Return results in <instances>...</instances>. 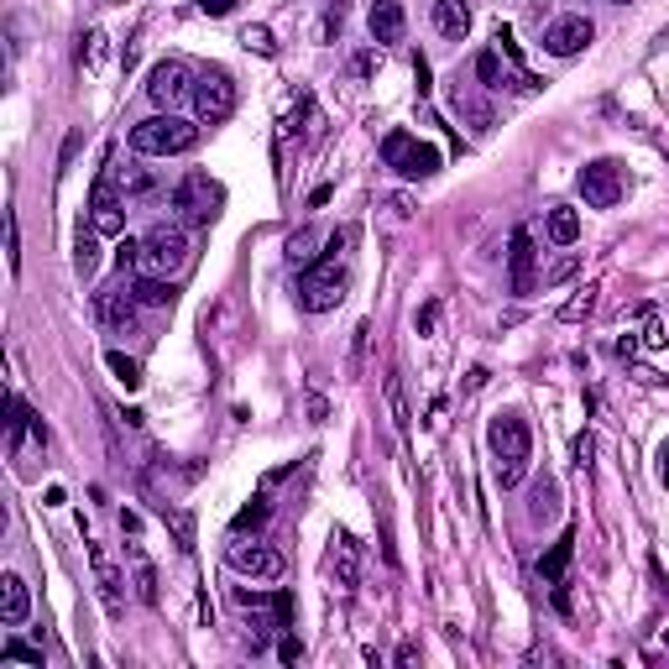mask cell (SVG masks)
Segmentation results:
<instances>
[{
	"label": "cell",
	"mask_w": 669,
	"mask_h": 669,
	"mask_svg": "<svg viewBox=\"0 0 669 669\" xmlns=\"http://www.w3.org/2000/svg\"><path fill=\"white\" fill-rule=\"evenodd\" d=\"M335 549H340V581H345V586H356V539H351V534H340Z\"/></svg>",
	"instance_id": "30"
},
{
	"label": "cell",
	"mask_w": 669,
	"mask_h": 669,
	"mask_svg": "<svg viewBox=\"0 0 669 669\" xmlns=\"http://www.w3.org/2000/svg\"><path fill=\"white\" fill-rule=\"evenodd\" d=\"M173 210H178V225H210L220 215V189L210 183V173H189L173 189Z\"/></svg>",
	"instance_id": "5"
},
{
	"label": "cell",
	"mask_w": 669,
	"mask_h": 669,
	"mask_svg": "<svg viewBox=\"0 0 669 669\" xmlns=\"http://www.w3.org/2000/svg\"><path fill=\"white\" fill-rule=\"evenodd\" d=\"M575 183H581V199L591 204V210H612V204L622 199V189H628V183H622V168L612 163V157H602V163H586Z\"/></svg>",
	"instance_id": "9"
},
{
	"label": "cell",
	"mask_w": 669,
	"mask_h": 669,
	"mask_svg": "<svg viewBox=\"0 0 669 669\" xmlns=\"http://www.w3.org/2000/svg\"><path fill=\"white\" fill-rule=\"evenodd\" d=\"M32 612V596H27V581H21L16 570L0 575V617H6V628H21Z\"/></svg>",
	"instance_id": "17"
},
{
	"label": "cell",
	"mask_w": 669,
	"mask_h": 669,
	"mask_svg": "<svg viewBox=\"0 0 669 669\" xmlns=\"http://www.w3.org/2000/svg\"><path fill=\"white\" fill-rule=\"evenodd\" d=\"M434 32L450 37V42L466 37L471 32V6L466 0H434Z\"/></svg>",
	"instance_id": "18"
},
{
	"label": "cell",
	"mask_w": 669,
	"mask_h": 669,
	"mask_svg": "<svg viewBox=\"0 0 669 669\" xmlns=\"http://www.w3.org/2000/svg\"><path fill=\"white\" fill-rule=\"evenodd\" d=\"M262 523H267V497H251L241 513H236V523H230V528H236V534H246V528H262Z\"/></svg>",
	"instance_id": "29"
},
{
	"label": "cell",
	"mask_w": 669,
	"mask_h": 669,
	"mask_svg": "<svg viewBox=\"0 0 669 669\" xmlns=\"http://www.w3.org/2000/svg\"><path fill=\"white\" fill-rule=\"evenodd\" d=\"M6 246H11V272L21 267V236H16V215H6Z\"/></svg>",
	"instance_id": "38"
},
{
	"label": "cell",
	"mask_w": 669,
	"mask_h": 669,
	"mask_svg": "<svg viewBox=\"0 0 669 669\" xmlns=\"http://www.w3.org/2000/svg\"><path fill=\"white\" fill-rule=\"evenodd\" d=\"M115 267H121V278H126L131 267H142V241H131V236H126L121 246H115Z\"/></svg>",
	"instance_id": "32"
},
{
	"label": "cell",
	"mask_w": 669,
	"mask_h": 669,
	"mask_svg": "<svg viewBox=\"0 0 669 669\" xmlns=\"http://www.w3.org/2000/svg\"><path fill=\"white\" fill-rule=\"evenodd\" d=\"M544 230H549V241H555V246H575V241H581V215H575L570 204H555L549 220H544Z\"/></svg>",
	"instance_id": "19"
},
{
	"label": "cell",
	"mask_w": 669,
	"mask_h": 669,
	"mask_svg": "<svg viewBox=\"0 0 669 669\" xmlns=\"http://www.w3.org/2000/svg\"><path fill=\"white\" fill-rule=\"evenodd\" d=\"M591 309H596V288H586L581 298H570V304L560 309V319H570V325H575V319H586Z\"/></svg>",
	"instance_id": "34"
},
{
	"label": "cell",
	"mask_w": 669,
	"mask_h": 669,
	"mask_svg": "<svg viewBox=\"0 0 669 669\" xmlns=\"http://www.w3.org/2000/svg\"><path fill=\"white\" fill-rule=\"evenodd\" d=\"M194 142H199V126H189L173 110L147 115V121L131 126V152L142 157H178V152H194Z\"/></svg>",
	"instance_id": "1"
},
{
	"label": "cell",
	"mask_w": 669,
	"mask_h": 669,
	"mask_svg": "<svg viewBox=\"0 0 669 669\" xmlns=\"http://www.w3.org/2000/svg\"><path fill=\"white\" fill-rule=\"evenodd\" d=\"M278 654H283V664H298V659H304V643H298L293 633H283V643H278Z\"/></svg>",
	"instance_id": "39"
},
{
	"label": "cell",
	"mask_w": 669,
	"mask_h": 669,
	"mask_svg": "<svg viewBox=\"0 0 669 669\" xmlns=\"http://www.w3.org/2000/svg\"><path fill=\"white\" fill-rule=\"evenodd\" d=\"M570 549H575V534H560V544H555V549H549V555L539 560V581L560 586V575H565V565H570Z\"/></svg>",
	"instance_id": "22"
},
{
	"label": "cell",
	"mask_w": 669,
	"mask_h": 669,
	"mask_svg": "<svg viewBox=\"0 0 669 669\" xmlns=\"http://www.w3.org/2000/svg\"><path fill=\"white\" fill-rule=\"evenodd\" d=\"M194 110L199 121H230V110H236V84H230V74H220V68H210L204 79H194Z\"/></svg>",
	"instance_id": "8"
},
{
	"label": "cell",
	"mask_w": 669,
	"mask_h": 669,
	"mask_svg": "<svg viewBox=\"0 0 669 669\" xmlns=\"http://www.w3.org/2000/svg\"><path fill=\"white\" fill-rule=\"evenodd\" d=\"M74 152H79V131H74V136H68V142H63V157H58V163L68 168V163H74Z\"/></svg>",
	"instance_id": "44"
},
{
	"label": "cell",
	"mask_w": 669,
	"mask_h": 669,
	"mask_svg": "<svg viewBox=\"0 0 669 669\" xmlns=\"http://www.w3.org/2000/svg\"><path fill=\"white\" fill-rule=\"evenodd\" d=\"M591 37H596V27H591L586 16H560L555 27L544 32V48L555 53V58H575V53H581Z\"/></svg>",
	"instance_id": "13"
},
{
	"label": "cell",
	"mask_w": 669,
	"mask_h": 669,
	"mask_svg": "<svg viewBox=\"0 0 669 669\" xmlns=\"http://www.w3.org/2000/svg\"><path fill=\"white\" fill-rule=\"evenodd\" d=\"M476 74H481V84H487V89H502V84H507V79H502V53L487 48V53L476 58Z\"/></svg>",
	"instance_id": "28"
},
{
	"label": "cell",
	"mask_w": 669,
	"mask_h": 669,
	"mask_svg": "<svg viewBox=\"0 0 669 669\" xmlns=\"http://www.w3.org/2000/svg\"><path fill=\"white\" fill-rule=\"evenodd\" d=\"M555 513H560L555 481H534V518H555Z\"/></svg>",
	"instance_id": "27"
},
{
	"label": "cell",
	"mask_w": 669,
	"mask_h": 669,
	"mask_svg": "<svg viewBox=\"0 0 669 669\" xmlns=\"http://www.w3.org/2000/svg\"><path fill=\"white\" fill-rule=\"evenodd\" d=\"M497 487H502V492L523 487V460H507V466H497Z\"/></svg>",
	"instance_id": "35"
},
{
	"label": "cell",
	"mask_w": 669,
	"mask_h": 669,
	"mask_svg": "<svg viewBox=\"0 0 669 669\" xmlns=\"http://www.w3.org/2000/svg\"><path fill=\"white\" fill-rule=\"evenodd\" d=\"M382 163L392 173H403V178H429V173H440V147H429V142H419V136H408V131H387Z\"/></svg>",
	"instance_id": "4"
},
{
	"label": "cell",
	"mask_w": 669,
	"mask_h": 669,
	"mask_svg": "<svg viewBox=\"0 0 669 669\" xmlns=\"http://www.w3.org/2000/svg\"><path fill=\"white\" fill-rule=\"evenodd\" d=\"M89 544V565H95V586H100V602H105V612L110 617H121V570L110 565V555H105V544H95V539H84Z\"/></svg>",
	"instance_id": "14"
},
{
	"label": "cell",
	"mask_w": 669,
	"mask_h": 669,
	"mask_svg": "<svg viewBox=\"0 0 669 669\" xmlns=\"http://www.w3.org/2000/svg\"><path fill=\"white\" fill-rule=\"evenodd\" d=\"M314 246H319V236H314V230H298V236H288V262H293V267H309V262H319V257H314Z\"/></svg>",
	"instance_id": "25"
},
{
	"label": "cell",
	"mask_w": 669,
	"mask_h": 669,
	"mask_svg": "<svg viewBox=\"0 0 669 669\" xmlns=\"http://www.w3.org/2000/svg\"><path fill=\"white\" fill-rule=\"evenodd\" d=\"M136 293V304H147V309H173V283L168 278H152V272H142V278L131 283Z\"/></svg>",
	"instance_id": "21"
},
{
	"label": "cell",
	"mask_w": 669,
	"mask_h": 669,
	"mask_svg": "<svg viewBox=\"0 0 669 669\" xmlns=\"http://www.w3.org/2000/svg\"><path fill=\"white\" fill-rule=\"evenodd\" d=\"M189 267V230L183 225H152L142 236V272L152 278H173Z\"/></svg>",
	"instance_id": "3"
},
{
	"label": "cell",
	"mask_w": 669,
	"mask_h": 669,
	"mask_svg": "<svg viewBox=\"0 0 669 669\" xmlns=\"http://www.w3.org/2000/svg\"><path fill=\"white\" fill-rule=\"evenodd\" d=\"M105 366H110V372H115V382H121L126 392H136V387H142V366H136L131 356H121V351H110V356H105Z\"/></svg>",
	"instance_id": "24"
},
{
	"label": "cell",
	"mask_w": 669,
	"mask_h": 669,
	"mask_svg": "<svg viewBox=\"0 0 669 669\" xmlns=\"http://www.w3.org/2000/svg\"><path fill=\"white\" fill-rule=\"evenodd\" d=\"M591 434H575V466H591Z\"/></svg>",
	"instance_id": "40"
},
{
	"label": "cell",
	"mask_w": 669,
	"mask_h": 669,
	"mask_svg": "<svg viewBox=\"0 0 669 669\" xmlns=\"http://www.w3.org/2000/svg\"><path fill=\"white\" fill-rule=\"evenodd\" d=\"M487 445H492V455L497 460H528V424L518 419V413H497L492 419V429H487Z\"/></svg>",
	"instance_id": "11"
},
{
	"label": "cell",
	"mask_w": 669,
	"mask_h": 669,
	"mask_svg": "<svg viewBox=\"0 0 669 669\" xmlns=\"http://www.w3.org/2000/svg\"><path fill=\"white\" fill-rule=\"evenodd\" d=\"M6 659H21V664H42V649H27V643H6Z\"/></svg>",
	"instance_id": "37"
},
{
	"label": "cell",
	"mask_w": 669,
	"mask_h": 669,
	"mask_svg": "<svg viewBox=\"0 0 669 669\" xmlns=\"http://www.w3.org/2000/svg\"><path fill=\"white\" fill-rule=\"evenodd\" d=\"M507 267H513V293L528 298L534 293V236L513 230V251H507Z\"/></svg>",
	"instance_id": "16"
},
{
	"label": "cell",
	"mask_w": 669,
	"mask_h": 669,
	"mask_svg": "<svg viewBox=\"0 0 669 669\" xmlns=\"http://www.w3.org/2000/svg\"><path fill=\"white\" fill-rule=\"evenodd\" d=\"M241 42H246L251 53H262V58L278 53V42H272V32H267V27H246V32H241Z\"/></svg>",
	"instance_id": "31"
},
{
	"label": "cell",
	"mask_w": 669,
	"mask_h": 669,
	"mask_svg": "<svg viewBox=\"0 0 669 669\" xmlns=\"http://www.w3.org/2000/svg\"><path fill=\"white\" fill-rule=\"evenodd\" d=\"M225 565L236 575H251V581H278V575H283V555H278V549H267V544H230Z\"/></svg>",
	"instance_id": "10"
},
{
	"label": "cell",
	"mask_w": 669,
	"mask_h": 669,
	"mask_svg": "<svg viewBox=\"0 0 669 669\" xmlns=\"http://www.w3.org/2000/svg\"><path fill=\"white\" fill-rule=\"evenodd\" d=\"M612 6H628V0H612Z\"/></svg>",
	"instance_id": "45"
},
{
	"label": "cell",
	"mask_w": 669,
	"mask_h": 669,
	"mask_svg": "<svg viewBox=\"0 0 669 669\" xmlns=\"http://www.w3.org/2000/svg\"><path fill=\"white\" fill-rule=\"evenodd\" d=\"M434 325H440V304H424V314H419V330L429 335Z\"/></svg>",
	"instance_id": "42"
},
{
	"label": "cell",
	"mask_w": 669,
	"mask_h": 669,
	"mask_svg": "<svg viewBox=\"0 0 669 669\" xmlns=\"http://www.w3.org/2000/svg\"><path fill=\"white\" fill-rule=\"evenodd\" d=\"M183 95H194V74H189V63L183 58H163V63H152V74H147V100L157 110H173Z\"/></svg>",
	"instance_id": "7"
},
{
	"label": "cell",
	"mask_w": 669,
	"mask_h": 669,
	"mask_svg": "<svg viewBox=\"0 0 669 669\" xmlns=\"http://www.w3.org/2000/svg\"><path fill=\"white\" fill-rule=\"evenodd\" d=\"M199 11L204 16H230V11H236V0H199Z\"/></svg>",
	"instance_id": "41"
},
{
	"label": "cell",
	"mask_w": 669,
	"mask_h": 669,
	"mask_svg": "<svg viewBox=\"0 0 669 669\" xmlns=\"http://www.w3.org/2000/svg\"><path fill=\"white\" fill-rule=\"evenodd\" d=\"M95 319H100L105 330H115V335L131 330V325H136V293H131L126 283L100 288V293H95Z\"/></svg>",
	"instance_id": "12"
},
{
	"label": "cell",
	"mask_w": 669,
	"mask_h": 669,
	"mask_svg": "<svg viewBox=\"0 0 669 669\" xmlns=\"http://www.w3.org/2000/svg\"><path fill=\"white\" fill-rule=\"evenodd\" d=\"M366 27H372V42H403V32H408L403 0H372V11H366Z\"/></svg>",
	"instance_id": "15"
},
{
	"label": "cell",
	"mask_w": 669,
	"mask_h": 669,
	"mask_svg": "<svg viewBox=\"0 0 669 669\" xmlns=\"http://www.w3.org/2000/svg\"><path fill=\"white\" fill-rule=\"evenodd\" d=\"M89 225H95V236H121L126 230V199L110 173H100L95 189H89Z\"/></svg>",
	"instance_id": "6"
},
{
	"label": "cell",
	"mask_w": 669,
	"mask_h": 669,
	"mask_svg": "<svg viewBox=\"0 0 669 669\" xmlns=\"http://www.w3.org/2000/svg\"><path fill=\"white\" fill-rule=\"evenodd\" d=\"M126 560H131V575H136V596H142L147 607H157V570L142 555V544H126Z\"/></svg>",
	"instance_id": "20"
},
{
	"label": "cell",
	"mask_w": 669,
	"mask_h": 669,
	"mask_svg": "<svg viewBox=\"0 0 669 669\" xmlns=\"http://www.w3.org/2000/svg\"><path fill=\"white\" fill-rule=\"evenodd\" d=\"M387 403H392V419H398V429L408 434V403H403V382L387 377Z\"/></svg>",
	"instance_id": "33"
},
{
	"label": "cell",
	"mask_w": 669,
	"mask_h": 669,
	"mask_svg": "<svg viewBox=\"0 0 669 669\" xmlns=\"http://www.w3.org/2000/svg\"><path fill=\"white\" fill-rule=\"evenodd\" d=\"M575 272H581V257H575V251H560V257L544 267V288H555V283L575 278Z\"/></svg>",
	"instance_id": "26"
},
{
	"label": "cell",
	"mask_w": 669,
	"mask_h": 669,
	"mask_svg": "<svg viewBox=\"0 0 669 669\" xmlns=\"http://www.w3.org/2000/svg\"><path fill=\"white\" fill-rule=\"evenodd\" d=\"M340 246H345V236H335V241L325 246V257L298 272V304H304L309 314H325V309H335L340 298H345V272H340V262H335Z\"/></svg>",
	"instance_id": "2"
},
{
	"label": "cell",
	"mask_w": 669,
	"mask_h": 669,
	"mask_svg": "<svg viewBox=\"0 0 669 669\" xmlns=\"http://www.w3.org/2000/svg\"><path fill=\"white\" fill-rule=\"evenodd\" d=\"M272 617H278V628H293V596L288 591L272 596Z\"/></svg>",
	"instance_id": "36"
},
{
	"label": "cell",
	"mask_w": 669,
	"mask_h": 669,
	"mask_svg": "<svg viewBox=\"0 0 669 669\" xmlns=\"http://www.w3.org/2000/svg\"><path fill=\"white\" fill-rule=\"evenodd\" d=\"M74 267H79V278H95V267H100V241L89 236V230H79V246H74Z\"/></svg>",
	"instance_id": "23"
},
{
	"label": "cell",
	"mask_w": 669,
	"mask_h": 669,
	"mask_svg": "<svg viewBox=\"0 0 669 669\" xmlns=\"http://www.w3.org/2000/svg\"><path fill=\"white\" fill-rule=\"evenodd\" d=\"M659 487H669V440L659 445Z\"/></svg>",
	"instance_id": "43"
}]
</instances>
